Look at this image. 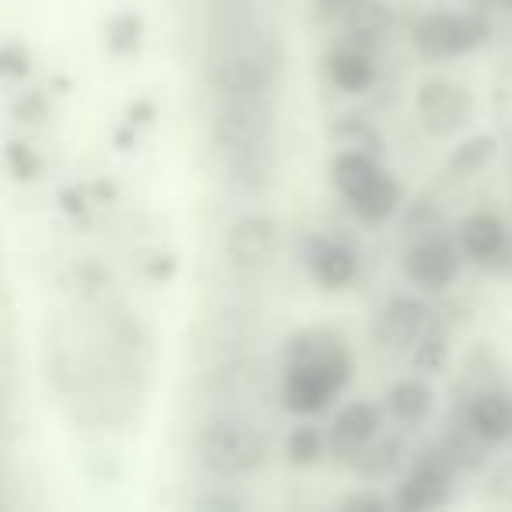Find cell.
<instances>
[{
  "instance_id": "6da1fadb",
  "label": "cell",
  "mask_w": 512,
  "mask_h": 512,
  "mask_svg": "<svg viewBox=\"0 0 512 512\" xmlns=\"http://www.w3.org/2000/svg\"><path fill=\"white\" fill-rule=\"evenodd\" d=\"M351 351L330 330H302L288 341L281 400L295 414H320L351 383Z\"/></svg>"
},
{
  "instance_id": "7a4b0ae2",
  "label": "cell",
  "mask_w": 512,
  "mask_h": 512,
  "mask_svg": "<svg viewBox=\"0 0 512 512\" xmlns=\"http://www.w3.org/2000/svg\"><path fill=\"white\" fill-rule=\"evenodd\" d=\"M267 456L264 435L256 432L249 421L225 414L214 418L200 432V463L218 477H242L253 474Z\"/></svg>"
},
{
  "instance_id": "3957f363",
  "label": "cell",
  "mask_w": 512,
  "mask_h": 512,
  "mask_svg": "<svg viewBox=\"0 0 512 512\" xmlns=\"http://www.w3.org/2000/svg\"><path fill=\"white\" fill-rule=\"evenodd\" d=\"M281 74V50L267 39L232 43L211 67V88L218 95L271 92Z\"/></svg>"
},
{
  "instance_id": "277c9868",
  "label": "cell",
  "mask_w": 512,
  "mask_h": 512,
  "mask_svg": "<svg viewBox=\"0 0 512 512\" xmlns=\"http://www.w3.org/2000/svg\"><path fill=\"white\" fill-rule=\"evenodd\" d=\"M274 134V99L271 92L218 95L211 113V137L225 151L267 141Z\"/></svg>"
},
{
  "instance_id": "5b68a950",
  "label": "cell",
  "mask_w": 512,
  "mask_h": 512,
  "mask_svg": "<svg viewBox=\"0 0 512 512\" xmlns=\"http://www.w3.org/2000/svg\"><path fill=\"white\" fill-rule=\"evenodd\" d=\"M460 267H463V253L456 246L453 235L446 232H425L411 242L404 256V274L411 285L425 288V292H442L449 288L456 278H460Z\"/></svg>"
},
{
  "instance_id": "8992f818",
  "label": "cell",
  "mask_w": 512,
  "mask_h": 512,
  "mask_svg": "<svg viewBox=\"0 0 512 512\" xmlns=\"http://www.w3.org/2000/svg\"><path fill=\"white\" fill-rule=\"evenodd\" d=\"M488 39V22H481L477 15H439L421 18V25L414 29V46L421 57L428 60H453L470 53L474 46H481Z\"/></svg>"
},
{
  "instance_id": "52a82bcc",
  "label": "cell",
  "mask_w": 512,
  "mask_h": 512,
  "mask_svg": "<svg viewBox=\"0 0 512 512\" xmlns=\"http://www.w3.org/2000/svg\"><path fill=\"white\" fill-rule=\"evenodd\" d=\"M453 474H456V463L449 460L446 449H428V453H421L418 460L411 463L407 477L400 481L393 505H397V509H404V512L439 509V505L449 502Z\"/></svg>"
},
{
  "instance_id": "ba28073f",
  "label": "cell",
  "mask_w": 512,
  "mask_h": 512,
  "mask_svg": "<svg viewBox=\"0 0 512 512\" xmlns=\"http://www.w3.org/2000/svg\"><path fill=\"white\" fill-rule=\"evenodd\" d=\"M418 113L432 134H456L474 113V99L453 81H425L418 92Z\"/></svg>"
},
{
  "instance_id": "9c48e42d",
  "label": "cell",
  "mask_w": 512,
  "mask_h": 512,
  "mask_svg": "<svg viewBox=\"0 0 512 512\" xmlns=\"http://www.w3.org/2000/svg\"><path fill=\"white\" fill-rule=\"evenodd\" d=\"M278 225L271 214H242L225 232V256L235 267H260L274 253Z\"/></svg>"
},
{
  "instance_id": "30bf717a",
  "label": "cell",
  "mask_w": 512,
  "mask_h": 512,
  "mask_svg": "<svg viewBox=\"0 0 512 512\" xmlns=\"http://www.w3.org/2000/svg\"><path fill=\"white\" fill-rule=\"evenodd\" d=\"M379 432H383V411H379L372 400H355V404H348L334 418L327 446L334 449L337 456H348L351 460V456L369 446Z\"/></svg>"
},
{
  "instance_id": "8fae6325",
  "label": "cell",
  "mask_w": 512,
  "mask_h": 512,
  "mask_svg": "<svg viewBox=\"0 0 512 512\" xmlns=\"http://www.w3.org/2000/svg\"><path fill=\"white\" fill-rule=\"evenodd\" d=\"M456 246L467 260L477 264H495L498 256L509 246V228L502 225V218L491 211H474L460 221L456 228Z\"/></svg>"
},
{
  "instance_id": "7c38bea8",
  "label": "cell",
  "mask_w": 512,
  "mask_h": 512,
  "mask_svg": "<svg viewBox=\"0 0 512 512\" xmlns=\"http://www.w3.org/2000/svg\"><path fill=\"white\" fill-rule=\"evenodd\" d=\"M306 267H309V274H313L316 285L337 292V288L355 281L358 256L351 253L344 242L330 239V235H313V239H309V249H306Z\"/></svg>"
},
{
  "instance_id": "4fadbf2b",
  "label": "cell",
  "mask_w": 512,
  "mask_h": 512,
  "mask_svg": "<svg viewBox=\"0 0 512 512\" xmlns=\"http://www.w3.org/2000/svg\"><path fill=\"white\" fill-rule=\"evenodd\" d=\"M467 425L488 446H502L512 439V393L502 386H484L467 404Z\"/></svg>"
},
{
  "instance_id": "5bb4252c",
  "label": "cell",
  "mask_w": 512,
  "mask_h": 512,
  "mask_svg": "<svg viewBox=\"0 0 512 512\" xmlns=\"http://www.w3.org/2000/svg\"><path fill=\"white\" fill-rule=\"evenodd\" d=\"M428 327V309L418 299H393L390 306L379 313L376 323V337L383 348L390 351H407L414 348V341L421 337V330Z\"/></svg>"
},
{
  "instance_id": "9a60e30c",
  "label": "cell",
  "mask_w": 512,
  "mask_h": 512,
  "mask_svg": "<svg viewBox=\"0 0 512 512\" xmlns=\"http://www.w3.org/2000/svg\"><path fill=\"white\" fill-rule=\"evenodd\" d=\"M344 204L351 207V214H355L362 225H383L400 207V183L386 169H379L376 179H369V183H365L355 197L344 200Z\"/></svg>"
},
{
  "instance_id": "2e32d148",
  "label": "cell",
  "mask_w": 512,
  "mask_h": 512,
  "mask_svg": "<svg viewBox=\"0 0 512 512\" xmlns=\"http://www.w3.org/2000/svg\"><path fill=\"white\" fill-rule=\"evenodd\" d=\"M327 74H330V81L348 95H362L376 85V64H372L369 50H362V46H355V43L337 46V50L330 53Z\"/></svg>"
},
{
  "instance_id": "e0dca14e",
  "label": "cell",
  "mask_w": 512,
  "mask_h": 512,
  "mask_svg": "<svg viewBox=\"0 0 512 512\" xmlns=\"http://www.w3.org/2000/svg\"><path fill=\"white\" fill-rule=\"evenodd\" d=\"M225 169L239 190H260L274 172V144L267 141L246 144V148L225 151Z\"/></svg>"
},
{
  "instance_id": "ac0fdd59",
  "label": "cell",
  "mask_w": 512,
  "mask_h": 512,
  "mask_svg": "<svg viewBox=\"0 0 512 512\" xmlns=\"http://www.w3.org/2000/svg\"><path fill=\"white\" fill-rule=\"evenodd\" d=\"M432 404H435V393L428 383L421 379H400V383L390 386L386 393V411L393 414L400 428H418L425 425V418L432 414Z\"/></svg>"
},
{
  "instance_id": "d6986e66",
  "label": "cell",
  "mask_w": 512,
  "mask_h": 512,
  "mask_svg": "<svg viewBox=\"0 0 512 512\" xmlns=\"http://www.w3.org/2000/svg\"><path fill=\"white\" fill-rule=\"evenodd\" d=\"M400 463H404V439H400V435H383V432H379L369 446L351 456V467H355V474L362 477V481H383Z\"/></svg>"
},
{
  "instance_id": "ffe728a7",
  "label": "cell",
  "mask_w": 512,
  "mask_h": 512,
  "mask_svg": "<svg viewBox=\"0 0 512 512\" xmlns=\"http://www.w3.org/2000/svg\"><path fill=\"white\" fill-rule=\"evenodd\" d=\"M379 169H383V165L376 162V155H369V151H362V148H344L341 155L334 158V186H337V193H341L344 200L355 197V193L362 190L369 179H376Z\"/></svg>"
},
{
  "instance_id": "44dd1931",
  "label": "cell",
  "mask_w": 512,
  "mask_h": 512,
  "mask_svg": "<svg viewBox=\"0 0 512 512\" xmlns=\"http://www.w3.org/2000/svg\"><path fill=\"white\" fill-rule=\"evenodd\" d=\"M348 25H351V43L362 46V50H369L372 43H379V39L390 32L393 18L390 11H386V4H351L348 8Z\"/></svg>"
},
{
  "instance_id": "7402d4cb",
  "label": "cell",
  "mask_w": 512,
  "mask_h": 512,
  "mask_svg": "<svg viewBox=\"0 0 512 512\" xmlns=\"http://www.w3.org/2000/svg\"><path fill=\"white\" fill-rule=\"evenodd\" d=\"M327 453V439L316 425H299L292 428V435L285 439V456L295 467H316Z\"/></svg>"
},
{
  "instance_id": "603a6c76",
  "label": "cell",
  "mask_w": 512,
  "mask_h": 512,
  "mask_svg": "<svg viewBox=\"0 0 512 512\" xmlns=\"http://www.w3.org/2000/svg\"><path fill=\"white\" fill-rule=\"evenodd\" d=\"M449 362V334L442 327H425L421 330V337L414 341V365H418L421 372H442Z\"/></svg>"
},
{
  "instance_id": "cb8c5ba5",
  "label": "cell",
  "mask_w": 512,
  "mask_h": 512,
  "mask_svg": "<svg viewBox=\"0 0 512 512\" xmlns=\"http://www.w3.org/2000/svg\"><path fill=\"white\" fill-rule=\"evenodd\" d=\"M495 148H498L495 137H488V134L470 137V141H463L460 148L453 151V158H449V172H456V176H474V172H481L484 165L495 158Z\"/></svg>"
},
{
  "instance_id": "d4e9b609",
  "label": "cell",
  "mask_w": 512,
  "mask_h": 512,
  "mask_svg": "<svg viewBox=\"0 0 512 512\" xmlns=\"http://www.w3.org/2000/svg\"><path fill=\"white\" fill-rule=\"evenodd\" d=\"M113 50H120V53H127V50H134L137 43H141V18L137 15H123V18H116V25H113Z\"/></svg>"
},
{
  "instance_id": "484cf974",
  "label": "cell",
  "mask_w": 512,
  "mask_h": 512,
  "mask_svg": "<svg viewBox=\"0 0 512 512\" xmlns=\"http://www.w3.org/2000/svg\"><path fill=\"white\" fill-rule=\"evenodd\" d=\"M8 158L15 162V169H18V179H32L39 172V158L32 155L25 144H11L8 148Z\"/></svg>"
},
{
  "instance_id": "4316f807",
  "label": "cell",
  "mask_w": 512,
  "mask_h": 512,
  "mask_svg": "<svg viewBox=\"0 0 512 512\" xmlns=\"http://www.w3.org/2000/svg\"><path fill=\"white\" fill-rule=\"evenodd\" d=\"M495 102H498V120H502L505 127L512 130V71H505L502 78H498Z\"/></svg>"
},
{
  "instance_id": "83f0119b",
  "label": "cell",
  "mask_w": 512,
  "mask_h": 512,
  "mask_svg": "<svg viewBox=\"0 0 512 512\" xmlns=\"http://www.w3.org/2000/svg\"><path fill=\"white\" fill-rule=\"evenodd\" d=\"M0 74H29V53L18 46H4L0 50Z\"/></svg>"
},
{
  "instance_id": "f1b7e54d",
  "label": "cell",
  "mask_w": 512,
  "mask_h": 512,
  "mask_svg": "<svg viewBox=\"0 0 512 512\" xmlns=\"http://www.w3.org/2000/svg\"><path fill=\"white\" fill-rule=\"evenodd\" d=\"M344 509H369V512H383L390 509L393 502H386L383 495H376V491H362V495H348L344 498Z\"/></svg>"
}]
</instances>
